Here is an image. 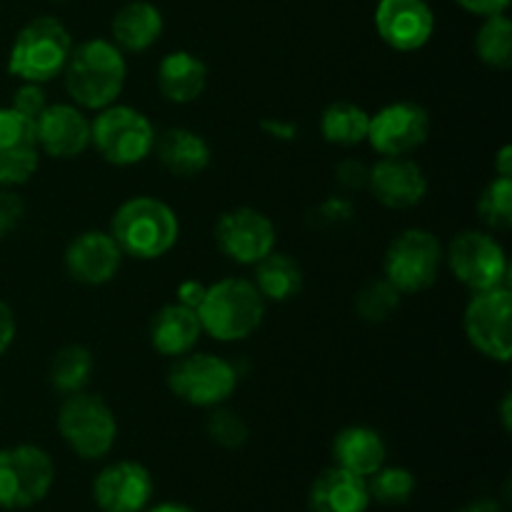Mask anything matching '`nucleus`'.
I'll return each instance as SVG.
<instances>
[{
  "label": "nucleus",
  "mask_w": 512,
  "mask_h": 512,
  "mask_svg": "<svg viewBox=\"0 0 512 512\" xmlns=\"http://www.w3.org/2000/svg\"><path fill=\"white\" fill-rule=\"evenodd\" d=\"M123 50L103 38H93L73 48L65 63V88L70 98L88 110H103L118 100L125 85Z\"/></svg>",
  "instance_id": "nucleus-1"
},
{
  "label": "nucleus",
  "mask_w": 512,
  "mask_h": 512,
  "mask_svg": "<svg viewBox=\"0 0 512 512\" xmlns=\"http://www.w3.org/2000/svg\"><path fill=\"white\" fill-rule=\"evenodd\" d=\"M110 235L120 253L135 260L163 258L178 243L180 223L175 210L158 198H130L115 210Z\"/></svg>",
  "instance_id": "nucleus-2"
},
{
  "label": "nucleus",
  "mask_w": 512,
  "mask_h": 512,
  "mask_svg": "<svg viewBox=\"0 0 512 512\" xmlns=\"http://www.w3.org/2000/svg\"><path fill=\"white\" fill-rule=\"evenodd\" d=\"M265 315V300L250 280L225 278L205 288L198 318L203 333L220 343H238L260 328Z\"/></svg>",
  "instance_id": "nucleus-3"
},
{
  "label": "nucleus",
  "mask_w": 512,
  "mask_h": 512,
  "mask_svg": "<svg viewBox=\"0 0 512 512\" xmlns=\"http://www.w3.org/2000/svg\"><path fill=\"white\" fill-rule=\"evenodd\" d=\"M70 53L73 38L68 28L58 18L43 15L30 20L18 33L8 55V70L23 83L43 85L63 73Z\"/></svg>",
  "instance_id": "nucleus-4"
},
{
  "label": "nucleus",
  "mask_w": 512,
  "mask_h": 512,
  "mask_svg": "<svg viewBox=\"0 0 512 512\" xmlns=\"http://www.w3.org/2000/svg\"><path fill=\"white\" fill-rule=\"evenodd\" d=\"M58 430L70 450L83 460H100L113 450L118 420L103 398L93 393H70L58 410Z\"/></svg>",
  "instance_id": "nucleus-5"
},
{
  "label": "nucleus",
  "mask_w": 512,
  "mask_h": 512,
  "mask_svg": "<svg viewBox=\"0 0 512 512\" xmlns=\"http://www.w3.org/2000/svg\"><path fill=\"white\" fill-rule=\"evenodd\" d=\"M90 143L103 160L128 168L143 163L153 153L155 130L140 110L113 103L90 123Z\"/></svg>",
  "instance_id": "nucleus-6"
},
{
  "label": "nucleus",
  "mask_w": 512,
  "mask_h": 512,
  "mask_svg": "<svg viewBox=\"0 0 512 512\" xmlns=\"http://www.w3.org/2000/svg\"><path fill=\"white\" fill-rule=\"evenodd\" d=\"M55 483L53 458L38 445L0 450V508L25 510L48 498Z\"/></svg>",
  "instance_id": "nucleus-7"
},
{
  "label": "nucleus",
  "mask_w": 512,
  "mask_h": 512,
  "mask_svg": "<svg viewBox=\"0 0 512 512\" xmlns=\"http://www.w3.org/2000/svg\"><path fill=\"white\" fill-rule=\"evenodd\" d=\"M168 388L193 408H218L238 388V373L218 355L185 353L168 370Z\"/></svg>",
  "instance_id": "nucleus-8"
},
{
  "label": "nucleus",
  "mask_w": 512,
  "mask_h": 512,
  "mask_svg": "<svg viewBox=\"0 0 512 512\" xmlns=\"http://www.w3.org/2000/svg\"><path fill=\"white\" fill-rule=\"evenodd\" d=\"M440 263H443L440 240L428 230L410 228L400 233L385 253V280L400 295L423 293L438 280Z\"/></svg>",
  "instance_id": "nucleus-9"
},
{
  "label": "nucleus",
  "mask_w": 512,
  "mask_h": 512,
  "mask_svg": "<svg viewBox=\"0 0 512 512\" xmlns=\"http://www.w3.org/2000/svg\"><path fill=\"white\" fill-rule=\"evenodd\" d=\"M470 345L495 363L512 358V293L508 285L480 290L470 298L463 315Z\"/></svg>",
  "instance_id": "nucleus-10"
},
{
  "label": "nucleus",
  "mask_w": 512,
  "mask_h": 512,
  "mask_svg": "<svg viewBox=\"0 0 512 512\" xmlns=\"http://www.w3.org/2000/svg\"><path fill=\"white\" fill-rule=\"evenodd\" d=\"M448 265L455 278L473 293L508 285V255L503 245L483 230H465L455 235L448 248Z\"/></svg>",
  "instance_id": "nucleus-11"
},
{
  "label": "nucleus",
  "mask_w": 512,
  "mask_h": 512,
  "mask_svg": "<svg viewBox=\"0 0 512 512\" xmlns=\"http://www.w3.org/2000/svg\"><path fill=\"white\" fill-rule=\"evenodd\" d=\"M430 135V115L413 100H398L370 115L368 143L380 158H403L418 150Z\"/></svg>",
  "instance_id": "nucleus-12"
},
{
  "label": "nucleus",
  "mask_w": 512,
  "mask_h": 512,
  "mask_svg": "<svg viewBox=\"0 0 512 512\" xmlns=\"http://www.w3.org/2000/svg\"><path fill=\"white\" fill-rule=\"evenodd\" d=\"M275 225L268 215L253 208H235L215 223V243L220 253L240 265H255L275 248Z\"/></svg>",
  "instance_id": "nucleus-13"
},
{
  "label": "nucleus",
  "mask_w": 512,
  "mask_h": 512,
  "mask_svg": "<svg viewBox=\"0 0 512 512\" xmlns=\"http://www.w3.org/2000/svg\"><path fill=\"white\" fill-rule=\"evenodd\" d=\"M153 475L135 460H118L93 480V500L100 512H143L153 500Z\"/></svg>",
  "instance_id": "nucleus-14"
},
{
  "label": "nucleus",
  "mask_w": 512,
  "mask_h": 512,
  "mask_svg": "<svg viewBox=\"0 0 512 512\" xmlns=\"http://www.w3.org/2000/svg\"><path fill=\"white\" fill-rule=\"evenodd\" d=\"M40 163L35 125L13 108H0V185L28 183Z\"/></svg>",
  "instance_id": "nucleus-15"
},
{
  "label": "nucleus",
  "mask_w": 512,
  "mask_h": 512,
  "mask_svg": "<svg viewBox=\"0 0 512 512\" xmlns=\"http://www.w3.org/2000/svg\"><path fill=\"white\" fill-rule=\"evenodd\" d=\"M378 35L400 53L428 45L435 30V15L425 0H380L375 10Z\"/></svg>",
  "instance_id": "nucleus-16"
},
{
  "label": "nucleus",
  "mask_w": 512,
  "mask_h": 512,
  "mask_svg": "<svg viewBox=\"0 0 512 512\" xmlns=\"http://www.w3.org/2000/svg\"><path fill=\"white\" fill-rule=\"evenodd\" d=\"M368 188L385 208L408 210L423 203L428 193V178L410 158H380L368 170Z\"/></svg>",
  "instance_id": "nucleus-17"
},
{
  "label": "nucleus",
  "mask_w": 512,
  "mask_h": 512,
  "mask_svg": "<svg viewBox=\"0 0 512 512\" xmlns=\"http://www.w3.org/2000/svg\"><path fill=\"white\" fill-rule=\"evenodd\" d=\"M35 135L40 150L50 158H78L90 145V120L73 105L55 103L35 120Z\"/></svg>",
  "instance_id": "nucleus-18"
},
{
  "label": "nucleus",
  "mask_w": 512,
  "mask_h": 512,
  "mask_svg": "<svg viewBox=\"0 0 512 512\" xmlns=\"http://www.w3.org/2000/svg\"><path fill=\"white\" fill-rule=\"evenodd\" d=\"M120 260H123V253L113 235L100 233V230L80 233L65 250V270L70 278L83 285L110 283L120 270Z\"/></svg>",
  "instance_id": "nucleus-19"
},
{
  "label": "nucleus",
  "mask_w": 512,
  "mask_h": 512,
  "mask_svg": "<svg viewBox=\"0 0 512 512\" xmlns=\"http://www.w3.org/2000/svg\"><path fill=\"white\" fill-rule=\"evenodd\" d=\"M370 503L368 480L338 465L323 470L308 493L310 512H368Z\"/></svg>",
  "instance_id": "nucleus-20"
},
{
  "label": "nucleus",
  "mask_w": 512,
  "mask_h": 512,
  "mask_svg": "<svg viewBox=\"0 0 512 512\" xmlns=\"http://www.w3.org/2000/svg\"><path fill=\"white\" fill-rule=\"evenodd\" d=\"M203 335L198 310L188 305L170 303L153 315L150 323V343L165 358H180L190 353Z\"/></svg>",
  "instance_id": "nucleus-21"
},
{
  "label": "nucleus",
  "mask_w": 512,
  "mask_h": 512,
  "mask_svg": "<svg viewBox=\"0 0 512 512\" xmlns=\"http://www.w3.org/2000/svg\"><path fill=\"white\" fill-rule=\"evenodd\" d=\"M155 153L163 168L178 178H195L208 170L213 160L208 140L188 128H170L160 138H155Z\"/></svg>",
  "instance_id": "nucleus-22"
},
{
  "label": "nucleus",
  "mask_w": 512,
  "mask_h": 512,
  "mask_svg": "<svg viewBox=\"0 0 512 512\" xmlns=\"http://www.w3.org/2000/svg\"><path fill=\"white\" fill-rule=\"evenodd\" d=\"M385 458H388V448H385L383 438L373 428L350 425V428L340 430L335 435L333 460L338 468L348 470V473L368 480L370 475L383 468Z\"/></svg>",
  "instance_id": "nucleus-23"
},
{
  "label": "nucleus",
  "mask_w": 512,
  "mask_h": 512,
  "mask_svg": "<svg viewBox=\"0 0 512 512\" xmlns=\"http://www.w3.org/2000/svg\"><path fill=\"white\" fill-rule=\"evenodd\" d=\"M208 85V68L198 55L188 50H175L165 55L158 65V88L170 103H193Z\"/></svg>",
  "instance_id": "nucleus-24"
},
{
  "label": "nucleus",
  "mask_w": 512,
  "mask_h": 512,
  "mask_svg": "<svg viewBox=\"0 0 512 512\" xmlns=\"http://www.w3.org/2000/svg\"><path fill=\"white\" fill-rule=\"evenodd\" d=\"M110 28H113V40L120 50L143 53L150 45L158 43L160 33H163V15L148 0H133L115 13Z\"/></svg>",
  "instance_id": "nucleus-25"
},
{
  "label": "nucleus",
  "mask_w": 512,
  "mask_h": 512,
  "mask_svg": "<svg viewBox=\"0 0 512 512\" xmlns=\"http://www.w3.org/2000/svg\"><path fill=\"white\" fill-rule=\"evenodd\" d=\"M255 288L263 300L285 303L293 300L303 290V270L290 255L268 253L263 260L255 263Z\"/></svg>",
  "instance_id": "nucleus-26"
},
{
  "label": "nucleus",
  "mask_w": 512,
  "mask_h": 512,
  "mask_svg": "<svg viewBox=\"0 0 512 512\" xmlns=\"http://www.w3.org/2000/svg\"><path fill=\"white\" fill-rule=\"evenodd\" d=\"M368 125H370V113L363 110L355 103H333L325 108L323 118H320V133L328 143L343 145H358L368 138Z\"/></svg>",
  "instance_id": "nucleus-27"
},
{
  "label": "nucleus",
  "mask_w": 512,
  "mask_h": 512,
  "mask_svg": "<svg viewBox=\"0 0 512 512\" xmlns=\"http://www.w3.org/2000/svg\"><path fill=\"white\" fill-rule=\"evenodd\" d=\"M475 53L488 68L508 70L512 65V23L505 13L488 15L475 35Z\"/></svg>",
  "instance_id": "nucleus-28"
},
{
  "label": "nucleus",
  "mask_w": 512,
  "mask_h": 512,
  "mask_svg": "<svg viewBox=\"0 0 512 512\" xmlns=\"http://www.w3.org/2000/svg\"><path fill=\"white\" fill-rule=\"evenodd\" d=\"M93 375V353L85 345H65L50 363V383L58 393H78Z\"/></svg>",
  "instance_id": "nucleus-29"
},
{
  "label": "nucleus",
  "mask_w": 512,
  "mask_h": 512,
  "mask_svg": "<svg viewBox=\"0 0 512 512\" xmlns=\"http://www.w3.org/2000/svg\"><path fill=\"white\" fill-rule=\"evenodd\" d=\"M415 475L400 465H383L368 478L370 500L380 505H405L415 495Z\"/></svg>",
  "instance_id": "nucleus-30"
},
{
  "label": "nucleus",
  "mask_w": 512,
  "mask_h": 512,
  "mask_svg": "<svg viewBox=\"0 0 512 512\" xmlns=\"http://www.w3.org/2000/svg\"><path fill=\"white\" fill-rule=\"evenodd\" d=\"M478 215L490 230L512 228V178L498 175L485 185L478 200Z\"/></svg>",
  "instance_id": "nucleus-31"
},
{
  "label": "nucleus",
  "mask_w": 512,
  "mask_h": 512,
  "mask_svg": "<svg viewBox=\"0 0 512 512\" xmlns=\"http://www.w3.org/2000/svg\"><path fill=\"white\" fill-rule=\"evenodd\" d=\"M400 293L388 280H373L355 298V310L365 323H383L398 310Z\"/></svg>",
  "instance_id": "nucleus-32"
},
{
  "label": "nucleus",
  "mask_w": 512,
  "mask_h": 512,
  "mask_svg": "<svg viewBox=\"0 0 512 512\" xmlns=\"http://www.w3.org/2000/svg\"><path fill=\"white\" fill-rule=\"evenodd\" d=\"M208 435L228 450H238L248 443V425L233 410H213L208 418Z\"/></svg>",
  "instance_id": "nucleus-33"
},
{
  "label": "nucleus",
  "mask_w": 512,
  "mask_h": 512,
  "mask_svg": "<svg viewBox=\"0 0 512 512\" xmlns=\"http://www.w3.org/2000/svg\"><path fill=\"white\" fill-rule=\"evenodd\" d=\"M355 215V208L350 200L345 198H330L325 203H320L318 208L310 210V225L313 228H335L340 223H348Z\"/></svg>",
  "instance_id": "nucleus-34"
},
{
  "label": "nucleus",
  "mask_w": 512,
  "mask_h": 512,
  "mask_svg": "<svg viewBox=\"0 0 512 512\" xmlns=\"http://www.w3.org/2000/svg\"><path fill=\"white\" fill-rule=\"evenodd\" d=\"M10 108L18 110L20 115H25V118L35 125V120L40 118V113L48 108V100H45V93L40 85L25 83L18 88V93H15L13 105H10Z\"/></svg>",
  "instance_id": "nucleus-35"
},
{
  "label": "nucleus",
  "mask_w": 512,
  "mask_h": 512,
  "mask_svg": "<svg viewBox=\"0 0 512 512\" xmlns=\"http://www.w3.org/2000/svg\"><path fill=\"white\" fill-rule=\"evenodd\" d=\"M23 213L25 205L20 200V195H15L13 190L0 188V240L18 228L20 220H23Z\"/></svg>",
  "instance_id": "nucleus-36"
},
{
  "label": "nucleus",
  "mask_w": 512,
  "mask_h": 512,
  "mask_svg": "<svg viewBox=\"0 0 512 512\" xmlns=\"http://www.w3.org/2000/svg\"><path fill=\"white\" fill-rule=\"evenodd\" d=\"M338 183L348 190H358L368 185V168L360 160H343L338 165Z\"/></svg>",
  "instance_id": "nucleus-37"
},
{
  "label": "nucleus",
  "mask_w": 512,
  "mask_h": 512,
  "mask_svg": "<svg viewBox=\"0 0 512 512\" xmlns=\"http://www.w3.org/2000/svg\"><path fill=\"white\" fill-rule=\"evenodd\" d=\"M455 3H458L463 10H468V13L488 18V15L505 13V8L510 5V0H455Z\"/></svg>",
  "instance_id": "nucleus-38"
},
{
  "label": "nucleus",
  "mask_w": 512,
  "mask_h": 512,
  "mask_svg": "<svg viewBox=\"0 0 512 512\" xmlns=\"http://www.w3.org/2000/svg\"><path fill=\"white\" fill-rule=\"evenodd\" d=\"M15 340V315L10 310L8 303L0 300V358L5 355V350L13 345Z\"/></svg>",
  "instance_id": "nucleus-39"
},
{
  "label": "nucleus",
  "mask_w": 512,
  "mask_h": 512,
  "mask_svg": "<svg viewBox=\"0 0 512 512\" xmlns=\"http://www.w3.org/2000/svg\"><path fill=\"white\" fill-rule=\"evenodd\" d=\"M205 298V285L198 283V280H185L178 288V303L188 305V308L198 310V305L203 303Z\"/></svg>",
  "instance_id": "nucleus-40"
},
{
  "label": "nucleus",
  "mask_w": 512,
  "mask_h": 512,
  "mask_svg": "<svg viewBox=\"0 0 512 512\" xmlns=\"http://www.w3.org/2000/svg\"><path fill=\"white\" fill-rule=\"evenodd\" d=\"M263 130L265 133H270L273 138H280V140H293L295 135H298V128H295L293 123H285V120H263Z\"/></svg>",
  "instance_id": "nucleus-41"
},
{
  "label": "nucleus",
  "mask_w": 512,
  "mask_h": 512,
  "mask_svg": "<svg viewBox=\"0 0 512 512\" xmlns=\"http://www.w3.org/2000/svg\"><path fill=\"white\" fill-rule=\"evenodd\" d=\"M458 512H508V505L493 498H480V500H473V503L463 505Z\"/></svg>",
  "instance_id": "nucleus-42"
},
{
  "label": "nucleus",
  "mask_w": 512,
  "mask_h": 512,
  "mask_svg": "<svg viewBox=\"0 0 512 512\" xmlns=\"http://www.w3.org/2000/svg\"><path fill=\"white\" fill-rule=\"evenodd\" d=\"M495 173L503 178H512V145H503L495 160Z\"/></svg>",
  "instance_id": "nucleus-43"
},
{
  "label": "nucleus",
  "mask_w": 512,
  "mask_h": 512,
  "mask_svg": "<svg viewBox=\"0 0 512 512\" xmlns=\"http://www.w3.org/2000/svg\"><path fill=\"white\" fill-rule=\"evenodd\" d=\"M145 512H195V510L188 508V505H183V503H160Z\"/></svg>",
  "instance_id": "nucleus-44"
},
{
  "label": "nucleus",
  "mask_w": 512,
  "mask_h": 512,
  "mask_svg": "<svg viewBox=\"0 0 512 512\" xmlns=\"http://www.w3.org/2000/svg\"><path fill=\"white\" fill-rule=\"evenodd\" d=\"M510 405H512V398L510 393L503 398V408H500V418H503V430L505 433H510L512 430V418H510Z\"/></svg>",
  "instance_id": "nucleus-45"
},
{
  "label": "nucleus",
  "mask_w": 512,
  "mask_h": 512,
  "mask_svg": "<svg viewBox=\"0 0 512 512\" xmlns=\"http://www.w3.org/2000/svg\"><path fill=\"white\" fill-rule=\"evenodd\" d=\"M55 3H63V0H55Z\"/></svg>",
  "instance_id": "nucleus-46"
}]
</instances>
